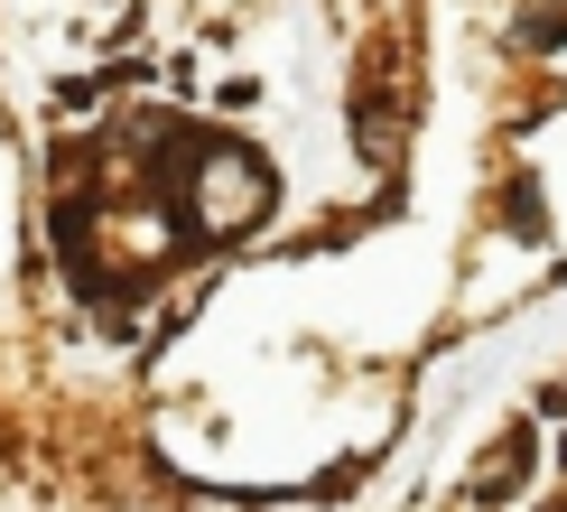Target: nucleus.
<instances>
[{
	"mask_svg": "<svg viewBox=\"0 0 567 512\" xmlns=\"http://www.w3.org/2000/svg\"><path fill=\"white\" fill-rule=\"evenodd\" d=\"M270 196H279L270 158L243 150V140H205V168H186V224H196L205 243H224V233L261 224Z\"/></svg>",
	"mask_w": 567,
	"mask_h": 512,
	"instance_id": "f257e3e1",
	"label": "nucleus"
}]
</instances>
